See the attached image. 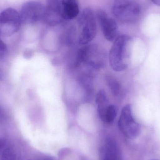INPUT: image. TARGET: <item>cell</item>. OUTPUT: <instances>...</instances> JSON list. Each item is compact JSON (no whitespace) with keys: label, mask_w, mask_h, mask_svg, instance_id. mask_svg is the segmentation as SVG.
Here are the masks:
<instances>
[{"label":"cell","mask_w":160,"mask_h":160,"mask_svg":"<svg viewBox=\"0 0 160 160\" xmlns=\"http://www.w3.org/2000/svg\"><path fill=\"white\" fill-rule=\"evenodd\" d=\"M132 39L127 35H122L114 40L109 54V62L112 68L117 72L128 68L130 62Z\"/></svg>","instance_id":"cell-1"},{"label":"cell","mask_w":160,"mask_h":160,"mask_svg":"<svg viewBox=\"0 0 160 160\" xmlns=\"http://www.w3.org/2000/svg\"><path fill=\"white\" fill-rule=\"evenodd\" d=\"M78 22L80 30L79 44L86 46L94 39L97 34L96 18L93 10L89 8L84 9Z\"/></svg>","instance_id":"cell-2"},{"label":"cell","mask_w":160,"mask_h":160,"mask_svg":"<svg viewBox=\"0 0 160 160\" xmlns=\"http://www.w3.org/2000/svg\"><path fill=\"white\" fill-rule=\"evenodd\" d=\"M113 14L123 22L136 20L141 13L140 5L133 0H115L112 8Z\"/></svg>","instance_id":"cell-3"},{"label":"cell","mask_w":160,"mask_h":160,"mask_svg":"<svg viewBox=\"0 0 160 160\" xmlns=\"http://www.w3.org/2000/svg\"><path fill=\"white\" fill-rule=\"evenodd\" d=\"M78 63H82L95 68H102L105 64V55L102 50L95 45H88L79 50Z\"/></svg>","instance_id":"cell-4"},{"label":"cell","mask_w":160,"mask_h":160,"mask_svg":"<svg viewBox=\"0 0 160 160\" xmlns=\"http://www.w3.org/2000/svg\"><path fill=\"white\" fill-rule=\"evenodd\" d=\"M118 126L120 131L128 139H135L140 135L141 125L134 118L130 104L126 105L122 109Z\"/></svg>","instance_id":"cell-5"},{"label":"cell","mask_w":160,"mask_h":160,"mask_svg":"<svg viewBox=\"0 0 160 160\" xmlns=\"http://www.w3.org/2000/svg\"><path fill=\"white\" fill-rule=\"evenodd\" d=\"M20 15L14 8H8L0 13V34L8 36L17 32L21 24Z\"/></svg>","instance_id":"cell-6"},{"label":"cell","mask_w":160,"mask_h":160,"mask_svg":"<svg viewBox=\"0 0 160 160\" xmlns=\"http://www.w3.org/2000/svg\"><path fill=\"white\" fill-rule=\"evenodd\" d=\"M45 6L40 2L31 1L25 3L22 7L20 18L22 22L32 23L43 20Z\"/></svg>","instance_id":"cell-7"},{"label":"cell","mask_w":160,"mask_h":160,"mask_svg":"<svg viewBox=\"0 0 160 160\" xmlns=\"http://www.w3.org/2000/svg\"><path fill=\"white\" fill-rule=\"evenodd\" d=\"M97 17L104 37L108 41H114L118 32V25L115 21L110 18L103 10L98 11Z\"/></svg>","instance_id":"cell-8"},{"label":"cell","mask_w":160,"mask_h":160,"mask_svg":"<svg viewBox=\"0 0 160 160\" xmlns=\"http://www.w3.org/2000/svg\"><path fill=\"white\" fill-rule=\"evenodd\" d=\"M61 8L62 0H48L43 20L52 24L61 22L63 20Z\"/></svg>","instance_id":"cell-9"},{"label":"cell","mask_w":160,"mask_h":160,"mask_svg":"<svg viewBox=\"0 0 160 160\" xmlns=\"http://www.w3.org/2000/svg\"><path fill=\"white\" fill-rule=\"evenodd\" d=\"M100 160H122L119 147L114 140L108 139L102 144L100 149Z\"/></svg>","instance_id":"cell-10"},{"label":"cell","mask_w":160,"mask_h":160,"mask_svg":"<svg viewBox=\"0 0 160 160\" xmlns=\"http://www.w3.org/2000/svg\"><path fill=\"white\" fill-rule=\"evenodd\" d=\"M62 17L63 20H72L79 14L78 0H62Z\"/></svg>","instance_id":"cell-11"},{"label":"cell","mask_w":160,"mask_h":160,"mask_svg":"<svg viewBox=\"0 0 160 160\" xmlns=\"http://www.w3.org/2000/svg\"><path fill=\"white\" fill-rule=\"evenodd\" d=\"M96 102L98 106V113L102 121L104 118L106 111L110 104L105 91L100 90L96 97Z\"/></svg>","instance_id":"cell-12"},{"label":"cell","mask_w":160,"mask_h":160,"mask_svg":"<svg viewBox=\"0 0 160 160\" xmlns=\"http://www.w3.org/2000/svg\"><path fill=\"white\" fill-rule=\"evenodd\" d=\"M117 112V107L113 104H111L106 111L102 121L107 124L112 123L116 117Z\"/></svg>","instance_id":"cell-13"},{"label":"cell","mask_w":160,"mask_h":160,"mask_svg":"<svg viewBox=\"0 0 160 160\" xmlns=\"http://www.w3.org/2000/svg\"><path fill=\"white\" fill-rule=\"evenodd\" d=\"M106 82L112 95L114 96H118L121 89V87L118 81L112 76H108L106 77Z\"/></svg>","instance_id":"cell-14"},{"label":"cell","mask_w":160,"mask_h":160,"mask_svg":"<svg viewBox=\"0 0 160 160\" xmlns=\"http://www.w3.org/2000/svg\"><path fill=\"white\" fill-rule=\"evenodd\" d=\"M2 160H18L17 156L10 148L5 149L2 156Z\"/></svg>","instance_id":"cell-15"},{"label":"cell","mask_w":160,"mask_h":160,"mask_svg":"<svg viewBox=\"0 0 160 160\" xmlns=\"http://www.w3.org/2000/svg\"><path fill=\"white\" fill-rule=\"evenodd\" d=\"M6 46L2 40L0 39V59L3 57L6 51Z\"/></svg>","instance_id":"cell-16"},{"label":"cell","mask_w":160,"mask_h":160,"mask_svg":"<svg viewBox=\"0 0 160 160\" xmlns=\"http://www.w3.org/2000/svg\"><path fill=\"white\" fill-rule=\"evenodd\" d=\"M152 2L154 3L155 4L160 6V0H151Z\"/></svg>","instance_id":"cell-17"},{"label":"cell","mask_w":160,"mask_h":160,"mask_svg":"<svg viewBox=\"0 0 160 160\" xmlns=\"http://www.w3.org/2000/svg\"></svg>","instance_id":"cell-18"}]
</instances>
